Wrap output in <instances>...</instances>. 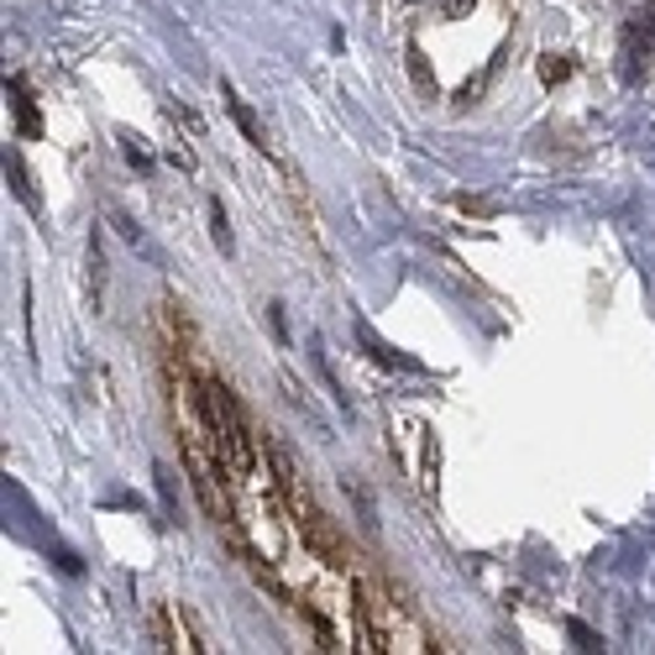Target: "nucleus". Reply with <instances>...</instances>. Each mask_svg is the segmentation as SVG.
Listing matches in <instances>:
<instances>
[{
  "label": "nucleus",
  "instance_id": "nucleus-1",
  "mask_svg": "<svg viewBox=\"0 0 655 655\" xmlns=\"http://www.w3.org/2000/svg\"><path fill=\"white\" fill-rule=\"evenodd\" d=\"M362 624H357V651H436L415 609L394 603L383 587H362Z\"/></svg>",
  "mask_w": 655,
  "mask_h": 655
},
{
  "label": "nucleus",
  "instance_id": "nucleus-2",
  "mask_svg": "<svg viewBox=\"0 0 655 655\" xmlns=\"http://www.w3.org/2000/svg\"><path fill=\"white\" fill-rule=\"evenodd\" d=\"M147 630H153V645H158V651H194L184 634H179V624H173L168 603H153V609H147Z\"/></svg>",
  "mask_w": 655,
  "mask_h": 655
},
{
  "label": "nucleus",
  "instance_id": "nucleus-3",
  "mask_svg": "<svg viewBox=\"0 0 655 655\" xmlns=\"http://www.w3.org/2000/svg\"><path fill=\"white\" fill-rule=\"evenodd\" d=\"M5 94H11V105H16V116H22V132H26V137H37L43 126H37V105H32L26 79H5Z\"/></svg>",
  "mask_w": 655,
  "mask_h": 655
},
{
  "label": "nucleus",
  "instance_id": "nucleus-4",
  "mask_svg": "<svg viewBox=\"0 0 655 655\" xmlns=\"http://www.w3.org/2000/svg\"><path fill=\"white\" fill-rule=\"evenodd\" d=\"M226 111H231V116H236V126L247 132V142H252V147H262V126H258V116L247 111V100H236V94L226 90Z\"/></svg>",
  "mask_w": 655,
  "mask_h": 655
},
{
  "label": "nucleus",
  "instance_id": "nucleus-5",
  "mask_svg": "<svg viewBox=\"0 0 655 655\" xmlns=\"http://www.w3.org/2000/svg\"><path fill=\"white\" fill-rule=\"evenodd\" d=\"M357 336H362V347H368V357H373V362H388V368H409V362H404L394 347H383V341H377L368 326H357Z\"/></svg>",
  "mask_w": 655,
  "mask_h": 655
},
{
  "label": "nucleus",
  "instance_id": "nucleus-6",
  "mask_svg": "<svg viewBox=\"0 0 655 655\" xmlns=\"http://www.w3.org/2000/svg\"><path fill=\"white\" fill-rule=\"evenodd\" d=\"M540 79H545V84H562V79H572V58H562V53H545V58H540Z\"/></svg>",
  "mask_w": 655,
  "mask_h": 655
},
{
  "label": "nucleus",
  "instance_id": "nucleus-7",
  "mask_svg": "<svg viewBox=\"0 0 655 655\" xmlns=\"http://www.w3.org/2000/svg\"><path fill=\"white\" fill-rule=\"evenodd\" d=\"M211 236H215V247H221V252H231V247H236L231 226H226V211H221V200H211Z\"/></svg>",
  "mask_w": 655,
  "mask_h": 655
},
{
  "label": "nucleus",
  "instance_id": "nucleus-8",
  "mask_svg": "<svg viewBox=\"0 0 655 655\" xmlns=\"http://www.w3.org/2000/svg\"><path fill=\"white\" fill-rule=\"evenodd\" d=\"M5 179H11V184H16V194H22L26 205L37 211V194H32V184H26V168L16 163V158H5Z\"/></svg>",
  "mask_w": 655,
  "mask_h": 655
},
{
  "label": "nucleus",
  "instance_id": "nucleus-9",
  "mask_svg": "<svg viewBox=\"0 0 655 655\" xmlns=\"http://www.w3.org/2000/svg\"><path fill=\"white\" fill-rule=\"evenodd\" d=\"M126 158H132V163H137L142 173H147V168H153V158H147V153H142L137 142H126Z\"/></svg>",
  "mask_w": 655,
  "mask_h": 655
},
{
  "label": "nucleus",
  "instance_id": "nucleus-10",
  "mask_svg": "<svg viewBox=\"0 0 655 655\" xmlns=\"http://www.w3.org/2000/svg\"><path fill=\"white\" fill-rule=\"evenodd\" d=\"M445 11H451V16H467V11H472V0H445Z\"/></svg>",
  "mask_w": 655,
  "mask_h": 655
},
{
  "label": "nucleus",
  "instance_id": "nucleus-11",
  "mask_svg": "<svg viewBox=\"0 0 655 655\" xmlns=\"http://www.w3.org/2000/svg\"><path fill=\"white\" fill-rule=\"evenodd\" d=\"M645 32H651V43H655V16H651V22H645Z\"/></svg>",
  "mask_w": 655,
  "mask_h": 655
}]
</instances>
